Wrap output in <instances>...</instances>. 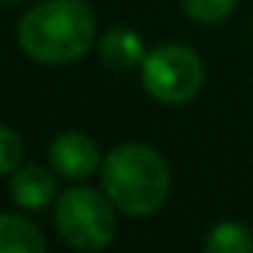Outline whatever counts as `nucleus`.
Instances as JSON below:
<instances>
[{
    "mask_svg": "<svg viewBox=\"0 0 253 253\" xmlns=\"http://www.w3.org/2000/svg\"><path fill=\"white\" fill-rule=\"evenodd\" d=\"M21 159H24V144H21V135L15 129L0 124V177H9L21 168Z\"/></svg>",
    "mask_w": 253,
    "mask_h": 253,
    "instance_id": "11",
    "label": "nucleus"
},
{
    "mask_svg": "<svg viewBox=\"0 0 253 253\" xmlns=\"http://www.w3.org/2000/svg\"><path fill=\"white\" fill-rule=\"evenodd\" d=\"M239 0H183V9L197 24H218L233 15Z\"/></svg>",
    "mask_w": 253,
    "mask_h": 253,
    "instance_id": "10",
    "label": "nucleus"
},
{
    "mask_svg": "<svg viewBox=\"0 0 253 253\" xmlns=\"http://www.w3.org/2000/svg\"><path fill=\"white\" fill-rule=\"evenodd\" d=\"M56 171L44 165H24L12 174V200L21 209H44L56 200Z\"/></svg>",
    "mask_w": 253,
    "mask_h": 253,
    "instance_id": "6",
    "label": "nucleus"
},
{
    "mask_svg": "<svg viewBox=\"0 0 253 253\" xmlns=\"http://www.w3.org/2000/svg\"><path fill=\"white\" fill-rule=\"evenodd\" d=\"M50 168L65 180H85L100 168V147L85 132L68 129L50 144Z\"/></svg>",
    "mask_w": 253,
    "mask_h": 253,
    "instance_id": "5",
    "label": "nucleus"
},
{
    "mask_svg": "<svg viewBox=\"0 0 253 253\" xmlns=\"http://www.w3.org/2000/svg\"><path fill=\"white\" fill-rule=\"evenodd\" d=\"M144 56H147V50H144V42L138 39L135 30L115 27V30H109V33L100 39V59L109 65L112 71H132V68H141Z\"/></svg>",
    "mask_w": 253,
    "mask_h": 253,
    "instance_id": "7",
    "label": "nucleus"
},
{
    "mask_svg": "<svg viewBox=\"0 0 253 253\" xmlns=\"http://www.w3.org/2000/svg\"><path fill=\"white\" fill-rule=\"evenodd\" d=\"M0 253H47L42 230L24 215L0 212Z\"/></svg>",
    "mask_w": 253,
    "mask_h": 253,
    "instance_id": "8",
    "label": "nucleus"
},
{
    "mask_svg": "<svg viewBox=\"0 0 253 253\" xmlns=\"http://www.w3.org/2000/svg\"><path fill=\"white\" fill-rule=\"evenodd\" d=\"M0 3H18V0H0Z\"/></svg>",
    "mask_w": 253,
    "mask_h": 253,
    "instance_id": "12",
    "label": "nucleus"
},
{
    "mask_svg": "<svg viewBox=\"0 0 253 253\" xmlns=\"http://www.w3.org/2000/svg\"><path fill=\"white\" fill-rule=\"evenodd\" d=\"M103 191L109 200L135 218L153 215L171 194V171L159 150L141 141H126L103 159Z\"/></svg>",
    "mask_w": 253,
    "mask_h": 253,
    "instance_id": "2",
    "label": "nucleus"
},
{
    "mask_svg": "<svg viewBox=\"0 0 253 253\" xmlns=\"http://www.w3.org/2000/svg\"><path fill=\"white\" fill-rule=\"evenodd\" d=\"M138 71L144 91L165 106H183L203 88V62L186 44L153 47Z\"/></svg>",
    "mask_w": 253,
    "mask_h": 253,
    "instance_id": "4",
    "label": "nucleus"
},
{
    "mask_svg": "<svg viewBox=\"0 0 253 253\" xmlns=\"http://www.w3.org/2000/svg\"><path fill=\"white\" fill-rule=\"evenodd\" d=\"M203 251L206 253H253V236L245 224L221 221V224H215L206 233Z\"/></svg>",
    "mask_w": 253,
    "mask_h": 253,
    "instance_id": "9",
    "label": "nucleus"
},
{
    "mask_svg": "<svg viewBox=\"0 0 253 253\" xmlns=\"http://www.w3.org/2000/svg\"><path fill=\"white\" fill-rule=\"evenodd\" d=\"M94 12L85 0H44L21 15L18 44L42 65H68L94 44Z\"/></svg>",
    "mask_w": 253,
    "mask_h": 253,
    "instance_id": "1",
    "label": "nucleus"
},
{
    "mask_svg": "<svg viewBox=\"0 0 253 253\" xmlns=\"http://www.w3.org/2000/svg\"><path fill=\"white\" fill-rule=\"evenodd\" d=\"M115 209L118 206L109 200L106 191L100 194L88 186H74L56 197V230L74 251H103L118 230Z\"/></svg>",
    "mask_w": 253,
    "mask_h": 253,
    "instance_id": "3",
    "label": "nucleus"
}]
</instances>
